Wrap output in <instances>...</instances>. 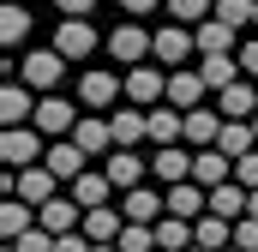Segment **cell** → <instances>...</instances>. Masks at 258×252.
I'll list each match as a JSON object with an SVG mask.
<instances>
[{"instance_id": "28", "label": "cell", "mask_w": 258, "mask_h": 252, "mask_svg": "<svg viewBox=\"0 0 258 252\" xmlns=\"http://www.w3.org/2000/svg\"><path fill=\"white\" fill-rule=\"evenodd\" d=\"M42 162H48V168H54V174H60V180H78V174H84V150H78V144H72V138H54V144H48V156H42Z\"/></svg>"}, {"instance_id": "36", "label": "cell", "mask_w": 258, "mask_h": 252, "mask_svg": "<svg viewBox=\"0 0 258 252\" xmlns=\"http://www.w3.org/2000/svg\"><path fill=\"white\" fill-rule=\"evenodd\" d=\"M12 246H18V252H54V234H48V228L36 222V228H30L24 240H12Z\"/></svg>"}, {"instance_id": "30", "label": "cell", "mask_w": 258, "mask_h": 252, "mask_svg": "<svg viewBox=\"0 0 258 252\" xmlns=\"http://www.w3.org/2000/svg\"><path fill=\"white\" fill-rule=\"evenodd\" d=\"M192 228H198V246H210V252L234 246V222H222V216H198Z\"/></svg>"}, {"instance_id": "29", "label": "cell", "mask_w": 258, "mask_h": 252, "mask_svg": "<svg viewBox=\"0 0 258 252\" xmlns=\"http://www.w3.org/2000/svg\"><path fill=\"white\" fill-rule=\"evenodd\" d=\"M198 54H240V48H234V24L204 18V24H198Z\"/></svg>"}, {"instance_id": "45", "label": "cell", "mask_w": 258, "mask_h": 252, "mask_svg": "<svg viewBox=\"0 0 258 252\" xmlns=\"http://www.w3.org/2000/svg\"><path fill=\"white\" fill-rule=\"evenodd\" d=\"M252 132H258V114H252Z\"/></svg>"}, {"instance_id": "41", "label": "cell", "mask_w": 258, "mask_h": 252, "mask_svg": "<svg viewBox=\"0 0 258 252\" xmlns=\"http://www.w3.org/2000/svg\"><path fill=\"white\" fill-rule=\"evenodd\" d=\"M54 6H60L66 18H84V12H90V6H96V0H54Z\"/></svg>"}, {"instance_id": "26", "label": "cell", "mask_w": 258, "mask_h": 252, "mask_svg": "<svg viewBox=\"0 0 258 252\" xmlns=\"http://www.w3.org/2000/svg\"><path fill=\"white\" fill-rule=\"evenodd\" d=\"M216 150H222V156H234V162H240V156H252V150H258L252 120H222V138H216Z\"/></svg>"}, {"instance_id": "20", "label": "cell", "mask_w": 258, "mask_h": 252, "mask_svg": "<svg viewBox=\"0 0 258 252\" xmlns=\"http://www.w3.org/2000/svg\"><path fill=\"white\" fill-rule=\"evenodd\" d=\"M192 180L204 192H210V186H228V180H234V156H222V150H198V156H192Z\"/></svg>"}, {"instance_id": "46", "label": "cell", "mask_w": 258, "mask_h": 252, "mask_svg": "<svg viewBox=\"0 0 258 252\" xmlns=\"http://www.w3.org/2000/svg\"><path fill=\"white\" fill-rule=\"evenodd\" d=\"M228 252H240V246H228Z\"/></svg>"}, {"instance_id": "47", "label": "cell", "mask_w": 258, "mask_h": 252, "mask_svg": "<svg viewBox=\"0 0 258 252\" xmlns=\"http://www.w3.org/2000/svg\"><path fill=\"white\" fill-rule=\"evenodd\" d=\"M252 30H258V24H252Z\"/></svg>"}, {"instance_id": "4", "label": "cell", "mask_w": 258, "mask_h": 252, "mask_svg": "<svg viewBox=\"0 0 258 252\" xmlns=\"http://www.w3.org/2000/svg\"><path fill=\"white\" fill-rule=\"evenodd\" d=\"M78 120H84V114H78V102L60 96V90L36 102V132H42V138H72V126H78Z\"/></svg>"}, {"instance_id": "43", "label": "cell", "mask_w": 258, "mask_h": 252, "mask_svg": "<svg viewBox=\"0 0 258 252\" xmlns=\"http://www.w3.org/2000/svg\"><path fill=\"white\" fill-rule=\"evenodd\" d=\"M246 216H258V192H252V210H246Z\"/></svg>"}, {"instance_id": "7", "label": "cell", "mask_w": 258, "mask_h": 252, "mask_svg": "<svg viewBox=\"0 0 258 252\" xmlns=\"http://www.w3.org/2000/svg\"><path fill=\"white\" fill-rule=\"evenodd\" d=\"M120 90H126V78H114L108 66H90V72L78 78V102H84V108H114Z\"/></svg>"}, {"instance_id": "27", "label": "cell", "mask_w": 258, "mask_h": 252, "mask_svg": "<svg viewBox=\"0 0 258 252\" xmlns=\"http://www.w3.org/2000/svg\"><path fill=\"white\" fill-rule=\"evenodd\" d=\"M186 138V114L180 108H150V144L162 150V144H180Z\"/></svg>"}, {"instance_id": "22", "label": "cell", "mask_w": 258, "mask_h": 252, "mask_svg": "<svg viewBox=\"0 0 258 252\" xmlns=\"http://www.w3.org/2000/svg\"><path fill=\"white\" fill-rule=\"evenodd\" d=\"M198 72H204V84H210L216 96L246 78V72H240V54H198Z\"/></svg>"}, {"instance_id": "21", "label": "cell", "mask_w": 258, "mask_h": 252, "mask_svg": "<svg viewBox=\"0 0 258 252\" xmlns=\"http://www.w3.org/2000/svg\"><path fill=\"white\" fill-rule=\"evenodd\" d=\"M252 210V192L240 186V180H228V186H210V216H222V222H240Z\"/></svg>"}, {"instance_id": "16", "label": "cell", "mask_w": 258, "mask_h": 252, "mask_svg": "<svg viewBox=\"0 0 258 252\" xmlns=\"http://www.w3.org/2000/svg\"><path fill=\"white\" fill-rule=\"evenodd\" d=\"M150 174H156L162 186H180V180H192V156H186L180 144H162V150L150 156Z\"/></svg>"}, {"instance_id": "35", "label": "cell", "mask_w": 258, "mask_h": 252, "mask_svg": "<svg viewBox=\"0 0 258 252\" xmlns=\"http://www.w3.org/2000/svg\"><path fill=\"white\" fill-rule=\"evenodd\" d=\"M168 12H174V24H204V18H210V12H216V0H168Z\"/></svg>"}, {"instance_id": "34", "label": "cell", "mask_w": 258, "mask_h": 252, "mask_svg": "<svg viewBox=\"0 0 258 252\" xmlns=\"http://www.w3.org/2000/svg\"><path fill=\"white\" fill-rule=\"evenodd\" d=\"M114 246H120V252H156V228H150V222H126Z\"/></svg>"}, {"instance_id": "32", "label": "cell", "mask_w": 258, "mask_h": 252, "mask_svg": "<svg viewBox=\"0 0 258 252\" xmlns=\"http://www.w3.org/2000/svg\"><path fill=\"white\" fill-rule=\"evenodd\" d=\"M210 18H222V24L246 30V24H258V0H216V12H210Z\"/></svg>"}, {"instance_id": "38", "label": "cell", "mask_w": 258, "mask_h": 252, "mask_svg": "<svg viewBox=\"0 0 258 252\" xmlns=\"http://www.w3.org/2000/svg\"><path fill=\"white\" fill-rule=\"evenodd\" d=\"M96 240L84 234V228H72V234H54V252H90Z\"/></svg>"}, {"instance_id": "8", "label": "cell", "mask_w": 258, "mask_h": 252, "mask_svg": "<svg viewBox=\"0 0 258 252\" xmlns=\"http://www.w3.org/2000/svg\"><path fill=\"white\" fill-rule=\"evenodd\" d=\"M18 198L42 210L48 198H60V174H54L48 162H36V168H18Z\"/></svg>"}, {"instance_id": "31", "label": "cell", "mask_w": 258, "mask_h": 252, "mask_svg": "<svg viewBox=\"0 0 258 252\" xmlns=\"http://www.w3.org/2000/svg\"><path fill=\"white\" fill-rule=\"evenodd\" d=\"M108 192H114V180H108V174H78V180H72V198H78L84 210L108 204Z\"/></svg>"}, {"instance_id": "37", "label": "cell", "mask_w": 258, "mask_h": 252, "mask_svg": "<svg viewBox=\"0 0 258 252\" xmlns=\"http://www.w3.org/2000/svg\"><path fill=\"white\" fill-rule=\"evenodd\" d=\"M234 246H240V252H258V216H240V222H234Z\"/></svg>"}, {"instance_id": "6", "label": "cell", "mask_w": 258, "mask_h": 252, "mask_svg": "<svg viewBox=\"0 0 258 252\" xmlns=\"http://www.w3.org/2000/svg\"><path fill=\"white\" fill-rule=\"evenodd\" d=\"M36 90L24 84V78H6V90H0V126H36Z\"/></svg>"}, {"instance_id": "24", "label": "cell", "mask_w": 258, "mask_h": 252, "mask_svg": "<svg viewBox=\"0 0 258 252\" xmlns=\"http://www.w3.org/2000/svg\"><path fill=\"white\" fill-rule=\"evenodd\" d=\"M144 168H150V162H144V156H132V150H114V156L102 162V174H108V180H114L120 192L144 186Z\"/></svg>"}, {"instance_id": "14", "label": "cell", "mask_w": 258, "mask_h": 252, "mask_svg": "<svg viewBox=\"0 0 258 252\" xmlns=\"http://www.w3.org/2000/svg\"><path fill=\"white\" fill-rule=\"evenodd\" d=\"M72 144H78L84 156H108V150H114V126L102 120V114H84V120L72 126Z\"/></svg>"}, {"instance_id": "42", "label": "cell", "mask_w": 258, "mask_h": 252, "mask_svg": "<svg viewBox=\"0 0 258 252\" xmlns=\"http://www.w3.org/2000/svg\"><path fill=\"white\" fill-rule=\"evenodd\" d=\"M156 6H168V0H120V12H126V18H132V12H156Z\"/></svg>"}, {"instance_id": "17", "label": "cell", "mask_w": 258, "mask_h": 252, "mask_svg": "<svg viewBox=\"0 0 258 252\" xmlns=\"http://www.w3.org/2000/svg\"><path fill=\"white\" fill-rule=\"evenodd\" d=\"M120 228H126L120 204H96V210H84V234H90L96 246H114V240H120Z\"/></svg>"}, {"instance_id": "25", "label": "cell", "mask_w": 258, "mask_h": 252, "mask_svg": "<svg viewBox=\"0 0 258 252\" xmlns=\"http://www.w3.org/2000/svg\"><path fill=\"white\" fill-rule=\"evenodd\" d=\"M30 228H36V204L6 198V204H0V234H6V246H12V240H24Z\"/></svg>"}, {"instance_id": "18", "label": "cell", "mask_w": 258, "mask_h": 252, "mask_svg": "<svg viewBox=\"0 0 258 252\" xmlns=\"http://www.w3.org/2000/svg\"><path fill=\"white\" fill-rule=\"evenodd\" d=\"M216 138H222V108H186V144L216 150Z\"/></svg>"}, {"instance_id": "39", "label": "cell", "mask_w": 258, "mask_h": 252, "mask_svg": "<svg viewBox=\"0 0 258 252\" xmlns=\"http://www.w3.org/2000/svg\"><path fill=\"white\" fill-rule=\"evenodd\" d=\"M234 180H240L246 192H258V150H252V156H240V162H234Z\"/></svg>"}, {"instance_id": "40", "label": "cell", "mask_w": 258, "mask_h": 252, "mask_svg": "<svg viewBox=\"0 0 258 252\" xmlns=\"http://www.w3.org/2000/svg\"><path fill=\"white\" fill-rule=\"evenodd\" d=\"M240 72L258 78V36H252V42H240Z\"/></svg>"}, {"instance_id": "44", "label": "cell", "mask_w": 258, "mask_h": 252, "mask_svg": "<svg viewBox=\"0 0 258 252\" xmlns=\"http://www.w3.org/2000/svg\"><path fill=\"white\" fill-rule=\"evenodd\" d=\"M90 252H120V246H90Z\"/></svg>"}, {"instance_id": "23", "label": "cell", "mask_w": 258, "mask_h": 252, "mask_svg": "<svg viewBox=\"0 0 258 252\" xmlns=\"http://www.w3.org/2000/svg\"><path fill=\"white\" fill-rule=\"evenodd\" d=\"M216 108H222V120H252V114H258V84H252V78H240V84H228Z\"/></svg>"}, {"instance_id": "19", "label": "cell", "mask_w": 258, "mask_h": 252, "mask_svg": "<svg viewBox=\"0 0 258 252\" xmlns=\"http://www.w3.org/2000/svg\"><path fill=\"white\" fill-rule=\"evenodd\" d=\"M168 216H186V222L210 216V192L198 186V180H180V186H168Z\"/></svg>"}, {"instance_id": "9", "label": "cell", "mask_w": 258, "mask_h": 252, "mask_svg": "<svg viewBox=\"0 0 258 252\" xmlns=\"http://www.w3.org/2000/svg\"><path fill=\"white\" fill-rule=\"evenodd\" d=\"M120 216H126V222H150V228H156V222L168 216V192H150V186H132L126 198H120Z\"/></svg>"}, {"instance_id": "33", "label": "cell", "mask_w": 258, "mask_h": 252, "mask_svg": "<svg viewBox=\"0 0 258 252\" xmlns=\"http://www.w3.org/2000/svg\"><path fill=\"white\" fill-rule=\"evenodd\" d=\"M24 30H30V12H24V6H0V42H6V48H18V42H24Z\"/></svg>"}, {"instance_id": "13", "label": "cell", "mask_w": 258, "mask_h": 252, "mask_svg": "<svg viewBox=\"0 0 258 252\" xmlns=\"http://www.w3.org/2000/svg\"><path fill=\"white\" fill-rule=\"evenodd\" d=\"M108 126H114V150H132L138 138H150V108H108Z\"/></svg>"}, {"instance_id": "1", "label": "cell", "mask_w": 258, "mask_h": 252, "mask_svg": "<svg viewBox=\"0 0 258 252\" xmlns=\"http://www.w3.org/2000/svg\"><path fill=\"white\" fill-rule=\"evenodd\" d=\"M18 78H24L36 96H54L60 78H66V54H60V48H30V54L18 60Z\"/></svg>"}, {"instance_id": "11", "label": "cell", "mask_w": 258, "mask_h": 252, "mask_svg": "<svg viewBox=\"0 0 258 252\" xmlns=\"http://www.w3.org/2000/svg\"><path fill=\"white\" fill-rule=\"evenodd\" d=\"M96 42H102V36L90 30V18H60V30H54V48H60L66 60H84Z\"/></svg>"}, {"instance_id": "5", "label": "cell", "mask_w": 258, "mask_h": 252, "mask_svg": "<svg viewBox=\"0 0 258 252\" xmlns=\"http://www.w3.org/2000/svg\"><path fill=\"white\" fill-rule=\"evenodd\" d=\"M102 48H108V54H114V60H132V66H144L150 60V48H156V30H138V24H114V30H108V42H102Z\"/></svg>"}, {"instance_id": "15", "label": "cell", "mask_w": 258, "mask_h": 252, "mask_svg": "<svg viewBox=\"0 0 258 252\" xmlns=\"http://www.w3.org/2000/svg\"><path fill=\"white\" fill-rule=\"evenodd\" d=\"M36 222H42L48 234H72V228H84V204H78V198H48V204L36 210Z\"/></svg>"}, {"instance_id": "10", "label": "cell", "mask_w": 258, "mask_h": 252, "mask_svg": "<svg viewBox=\"0 0 258 252\" xmlns=\"http://www.w3.org/2000/svg\"><path fill=\"white\" fill-rule=\"evenodd\" d=\"M186 54H198V30H192V24H162L150 60H186Z\"/></svg>"}, {"instance_id": "3", "label": "cell", "mask_w": 258, "mask_h": 252, "mask_svg": "<svg viewBox=\"0 0 258 252\" xmlns=\"http://www.w3.org/2000/svg\"><path fill=\"white\" fill-rule=\"evenodd\" d=\"M126 102L132 108H162V102H168V72H162V66H132L126 72Z\"/></svg>"}, {"instance_id": "12", "label": "cell", "mask_w": 258, "mask_h": 252, "mask_svg": "<svg viewBox=\"0 0 258 252\" xmlns=\"http://www.w3.org/2000/svg\"><path fill=\"white\" fill-rule=\"evenodd\" d=\"M204 90H210V84H204V72H186V66H174V72H168V108H180V114H186V108H198V102H204Z\"/></svg>"}, {"instance_id": "2", "label": "cell", "mask_w": 258, "mask_h": 252, "mask_svg": "<svg viewBox=\"0 0 258 252\" xmlns=\"http://www.w3.org/2000/svg\"><path fill=\"white\" fill-rule=\"evenodd\" d=\"M0 156H6V168H36L48 156V144H42L36 126H6L0 132Z\"/></svg>"}]
</instances>
